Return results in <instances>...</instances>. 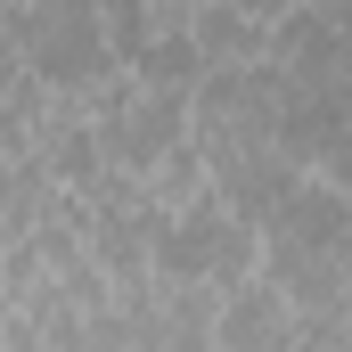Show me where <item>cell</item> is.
<instances>
[{
  "mask_svg": "<svg viewBox=\"0 0 352 352\" xmlns=\"http://www.w3.org/2000/svg\"><path fill=\"white\" fill-rule=\"evenodd\" d=\"M0 25L16 33L25 66L58 90V98H90V90H107L115 74H131L115 58V41H107L98 0H25V8H0Z\"/></svg>",
  "mask_w": 352,
  "mask_h": 352,
  "instance_id": "obj_1",
  "label": "cell"
},
{
  "mask_svg": "<svg viewBox=\"0 0 352 352\" xmlns=\"http://www.w3.org/2000/svg\"><path fill=\"white\" fill-rule=\"evenodd\" d=\"M263 270V230H246L221 197L188 205V213H156V254H148V278H188V287H246Z\"/></svg>",
  "mask_w": 352,
  "mask_h": 352,
  "instance_id": "obj_2",
  "label": "cell"
},
{
  "mask_svg": "<svg viewBox=\"0 0 352 352\" xmlns=\"http://www.w3.org/2000/svg\"><path fill=\"white\" fill-rule=\"evenodd\" d=\"M90 131H98V156H107V173L140 180L164 148H180L188 140V98L180 90H148L131 82V74H115L107 90H90Z\"/></svg>",
  "mask_w": 352,
  "mask_h": 352,
  "instance_id": "obj_3",
  "label": "cell"
},
{
  "mask_svg": "<svg viewBox=\"0 0 352 352\" xmlns=\"http://www.w3.org/2000/svg\"><path fill=\"white\" fill-rule=\"evenodd\" d=\"M263 58H270L295 90H311V98H328V107H344V115H352V33H344V25H328L311 0H295V8L263 33Z\"/></svg>",
  "mask_w": 352,
  "mask_h": 352,
  "instance_id": "obj_4",
  "label": "cell"
},
{
  "mask_svg": "<svg viewBox=\"0 0 352 352\" xmlns=\"http://www.w3.org/2000/svg\"><path fill=\"white\" fill-rule=\"evenodd\" d=\"M213 352H295V303L270 287L263 270H254L246 287H230V295H221Z\"/></svg>",
  "mask_w": 352,
  "mask_h": 352,
  "instance_id": "obj_5",
  "label": "cell"
},
{
  "mask_svg": "<svg viewBox=\"0 0 352 352\" xmlns=\"http://www.w3.org/2000/svg\"><path fill=\"white\" fill-rule=\"evenodd\" d=\"M263 278L295 311H352V270L336 254H311V246L278 238V230H263Z\"/></svg>",
  "mask_w": 352,
  "mask_h": 352,
  "instance_id": "obj_6",
  "label": "cell"
},
{
  "mask_svg": "<svg viewBox=\"0 0 352 352\" xmlns=\"http://www.w3.org/2000/svg\"><path fill=\"white\" fill-rule=\"evenodd\" d=\"M140 197L156 205V213H188V205H205L213 197V173H205V156H197V140H180L164 148L148 173H140Z\"/></svg>",
  "mask_w": 352,
  "mask_h": 352,
  "instance_id": "obj_7",
  "label": "cell"
},
{
  "mask_svg": "<svg viewBox=\"0 0 352 352\" xmlns=\"http://www.w3.org/2000/svg\"><path fill=\"white\" fill-rule=\"evenodd\" d=\"M197 74H205V58H197V33L188 25H156L148 33V50L131 58V82H148V90H197Z\"/></svg>",
  "mask_w": 352,
  "mask_h": 352,
  "instance_id": "obj_8",
  "label": "cell"
},
{
  "mask_svg": "<svg viewBox=\"0 0 352 352\" xmlns=\"http://www.w3.org/2000/svg\"><path fill=\"white\" fill-rule=\"evenodd\" d=\"M221 8H238V16H246V25H278V16H287V8H295V0H221Z\"/></svg>",
  "mask_w": 352,
  "mask_h": 352,
  "instance_id": "obj_9",
  "label": "cell"
}]
</instances>
